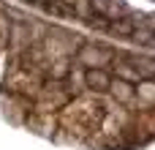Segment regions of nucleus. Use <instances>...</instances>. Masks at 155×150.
Masks as SVG:
<instances>
[{"instance_id":"nucleus-1","label":"nucleus","mask_w":155,"mask_h":150,"mask_svg":"<svg viewBox=\"0 0 155 150\" xmlns=\"http://www.w3.org/2000/svg\"><path fill=\"white\" fill-rule=\"evenodd\" d=\"M109 77L104 74V71H87V85L90 87H109Z\"/></svg>"},{"instance_id":"nucleus-2","label":"nucleus","mask_w":155,"mask_h":150,"mask_svg":"<svg viewBox=\"0 0 155 150\" xmlns=\"http://www.w3.org/2000/svg\"><path fill=\"white\" fill-rule=\"evenodd\" d=\"M109 55L106 52H98V49H84L82 52V60H87V63H101V60H106Z\"/></svg>"}]
</instances>
